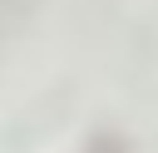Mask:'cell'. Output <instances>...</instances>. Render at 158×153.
Here are the masks:
<instances>
[{"label":"cell","mask_w":158,"mask_h":153,"mask_svg":"<svg viewBox=\"0 0 158 153\" xmlns=\"http://www.w3.org/2000/svg\"><path fill=\"white\" fill-rule=\"evenodd\" d=\"M20 15H25V0H0V39L20 25Z\"/></svg>","instance_id":"cell-1"}]
</instances>
